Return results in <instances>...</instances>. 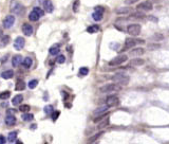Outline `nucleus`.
<instances>
[{"label":"nucleus","instance_id":"1","mask_svg":"<svg viewBox=\"0 0 169 144\" xmlns=\"http://www.w3.org/2000/svg\"><path fill=\"white\" fill-rule=\"evenodd\" d=\"M112 81L115 82L116 84L121 85V86H126L129 84L130 77L128 74H126L125 72H118V73L114 74L112 76Z\"/></svg>","mask_w":169,"mask_h":144},{"label":"nucleus","instance_id":"2","mask_svg":"<svg viewBox=\"0 0 169 144\" xmlns=\"http://www.w3.org/2000/svg\"><path fill=\"white\" fill-rule=\"evenodd\" d=\"M101 92L103 93H108V92H113V91H119L121 90V85L116 84V83H112V84H107L101 87Z\"/></svg>","mask_w":169,"mask_h":144},{"label":"nucleus","instance_id":"3","mask_svg":"<svg viewBox=\"0 0 169 144\" xmlns=\"http://www.w3.org/2000/svg\"><path fill=\"white\" fill-rule=\"evenodd\" d=\"M128 60V56L127 55H118V56H115L113 59H111L109 62V66L111 67H115V66H119L122 64H124L125 62Z\"/></svg>","mask_w":169,"mask_h":144},{"label":"nucleus","instance_id":"4","mask_svg":"<svg viewBox=\"0 0 169 144\" xmlns=\"http://www.w3.org/2000/svg\"><path fill=\"white\" fill-rule=\"evenodd\" d=\"M141 31H142L141 25H138V23H132V25H128V28H127V32L130 35H132V36H138V35H140Z\"/></svg>","mask_w":169,"mask_h":144},{"label":"nucleus","instance_id":"5","mask_svg":"<svg viewBox=\"0 0 169 144\" xmlns=\"http://www.w3.org/2000/svg\"><path fill=\"white\" fill-rule=\"evenodd\" d=\"M10 10H11L12 13H15L17 15H21L23 12V6L21 3H19L18 1H12L11 6H10Z\"/></svg>","mask_w":169,"mask_h":144},{"label":"nucleus","instance_id":"6","mask_svg":"<svg viewBox=\"0 0 169 144\" xmlns=\"http://www.w3.org/2000/svg\"><path fill=\"white\" fill-rule=\"evenodd\" d=\"M138 44H144V40L134 39V38H127L126 41H125V49L133 48V47H135Z\"/></svg>","mask_w":169,"mask_h":144},{"label":"nucleus","instance_id":"7","mask_svg":"<svg viewBox=\"0 0 169 144\" xmlns=\"http://www.w3.org/2000/svg\"><path fill=\"white\" fill-rule=\"evenodd\" d=\"M104 8H101V6H96L95 8V12L92 14V17L93 19L95 20V21H99V20L103 19V14H104Z\"/></svg>","mask_w":169,"mask_h":144},{"label":"nucleus","instance_id":"8","mask_svg":"<svg viewBox=\"0 0 169 144\" xmlns=\"http://www.w3.org/2000/svg\"><path fill=\"white\" fill-rule=\"evenodd\" d=\"M119 104V99L116 96H110L106 100V105H108L109 107H113V106H117Z\"/></svg>","mask_w":169,"mask_h":144},{"label":"nucleus","instance_id":"9","mask_svg":"<svg viewBox=\"0 0 169 144\" xmlns=\"http://www.w3.org/2000/svg\"><path fill=\"white\" fill-rule=\"evenodd\" d=\"M24 44H25V40L23 37L21 36H18L15 39L14 41V48L16 49L17 51H20V50H22L23 47H24Z\"/></svg>","mask_w":169,"mask_h":144},{"label":"nucleus","instance_id":"10","mask_svg":"<svg viewBox=\"0 0 169 144\" xmlns=\"http://www.w3.org/2000/svg\"><path fill=\"white\" fill-rule=\"evenodd\" d=\"M15 22V17L13 15H8L3 20V27L6 29H10L11 27H13Z\"/></svg>","mask_w":169,"mask_h":144},{"label":"nucleus","instance_id":"11","mask_svg":"<svg viewBox=\"0 0 169 144\" xmlns=\"http://www.w3.org/2000/svg\"><path fill=\"white\" fill-rule=\"evenodd\" d=\"M136 8H138V10H141V11L148 12V11H151L153 6H152V3L150 1H145V2L140 3Z\"/></svg>","mask_w":169,"mask_h":144},{"label":"nucleus","instance_id":"12","mask_svg":"<svg viewBox=\"0 0 169 144\" xmlns=\"http://www.w3.org/2000/svg\"><path fill=\"white\" fill-rule=\"evenodd\" d=\"M22 32L25 36H31L33 34V27L30 23H24L22 25Z\"/></svg>","mask_w":169,"mask_h":144},{"label":"nucleus","instance_id":"13","mask_svg":"<svg viewBox=\"0 0 169 144\" xmlns=\"http://www.w3.org/2000/svg\"><path fill=\"white\" fill-rule=\"evenodd\" d=\"M43 8H45V12H48V13H52L54 11V6L51 0H45L43 1Z\"/></svg>","mask_w":169,"mask_h":144},{"label":"nucleus","instance_id":"14","mask_svg":"<svg viewBox=\"0 0 169 144\" xmlns=\"http://www.w3.org/2000/svg\"><path fill=\"white\" fill-rule=\"evenodd\" d=\"M145 53V50L143 48H134L130 51V56H142Z\"/></svg>","mask_w":169,"mask_h":144},{"label":"nucleus","instance_id":"15","mask_svg":"<svg viewBox=\"0 0 169 144\" xmlns=\"http://www.w3.org/2000/svg\"><path fill=\"white\" fill-rule=\"evenodd\" d=\"M22 63V56L19 55V54H17V55H14L13 58H12V64L14 67H18Z\"/></svg>","mask_w":169,"mask_h":144},{"label":"nucleus","instance_id":"16","mask_svg":"<svg viewBox=\"0 0 169 144\" xmlns=\"http://www.w3.org/2000/svg\"><path fill=\"white\" fill-rule=\"evenodd\" d=\"M10 36L8 35H1L0 36V48H3L10 42Z\"/></svg>","mask_w":169,"mask_h":144},{"label":"nucleus","instance_id":"17","mask_svg":"<svg viewBox=\"0 0 169 144\" xmlns=\"http://www.w3.org/2000/svg\"><path fill=\"white\" fill-rule=\"evenodd\" d=\"M16 123V118L14 114H8V117L6 118V124L8 126H13Z\"/></svg>","mask_w":169,"mask_h":144},{"label":"nucleus","instance_id":"18","mask_svg":"<svg viewBox=\"0 0 169 144\" xmlns=\"http://www.w3.org/2000/svg\"><path fill=\"white\" fill-rule=\"evenodd\" d=\"M145 64V60L140 57H135V58L130 60V65L131 66H143Z\"/></svg>","mask_w":169,"mask_h":144},{"label":"nucleus","instance_id":"19","mask_svg":"<svg viewBox=\"0 0 169 144\" xmlns=\"http://www.w3.org/2000/svg\"><path fill=\"white\" fill-rule=\"evenodd\" d=\"M25 88V83L21 79H18L16 82V85H15V90L16 91H22L24 90Z\"/></svg>","mask_w":169,"mask_h":144},{"label":"nucleus","instance_id":"20","mask_svg":"<svg viewBox=\"0 0 169 144\" xmlns=\"http://www.w3.org/2000/svg\"><path fill=\"white\" fill-rule=\"evenodd\" d=\"M23 101V96L21 94H17V96H14V99L12 100V104L14 106H18V105L21 104V102Z\"/></svg>","mask_w":169,"mask_h":144},{"label":"nucleus","instance_id":"21","mask_svg":"<svg viewBox=\"0 0 169 144\" xmlns=\"http://www.w3.org/2000/svg\"><path fill=\"white\" fill-rule=\"evenodd\" d=\"M14 76V71L13 70H6V71H3L1 73V77L4 79H10Z\"/></svg>","mask_w":169,"mask_h":144},{"label":"nucleus","instance_id":"22","mask_svg":"<svg viewBox=\"0 0 169 144\" xmlns=\"http://www.w3.org/2000/svg\"><path fill=\"white\" fill-rule=\"evenodd\" d=\"M108 108H109V106H108V105H105V106H101V107L96 108V109L94 110L93 114H94V116H97V114H101V113L106 112V111L108 110Z\"/></svg>","mask_w":169,"mask_h":144},{"label":"nucleus","instance_id":"23","mask_svg":"<svg viewBox=\"0 0 169 144\" xmlns=\"http://www.w3.org/2000/svg\"><path fill=\"white\" fill-rule=\"evenodd\" d=\"M60 52V48H59V45H54L52 46L50 49H49V53L51 55H56Z\"/></svg>","mask_w":169,"mask_h":144},{"label":"nucleus","instance_id":"24","mask_svg":"<svg viewBox=\"0 0 169 144\" xmlns=\"http://www.w3.org/2000/svg\"><path fill=\"white\" fill-rule=\"evenodd\" d=\"M132 11L131 8H119L116 10V14L118 15H125V14H129L130 12Z\"/></svg>","mask_w":169,"mask_h":144},{"label":"nucleus","instance_id":"25","mask_svg":"<svg viewBox=\"0 0 169 144\" xmlns=\"http://www.w3.org/2000/svg\"><path fill=\"white\" fill-rule=\"evenodd\" d=\"M17 139V131H11L8 136V141L11 143H14Z\"/></svg>","mask_w":169,"mask_h":144},{"label":"nucleus","instance_id":"26","mask_svg":"<svg viewBox=\"0 0 169 144\" xmlns=\"http://www.w3.org/2000/svg\"><path fill=\"white\" fill-rule=\"evenodd\" d=\"M99 31V27L97 25H91V27H89V28L87 29V32L88 33H96V32Z\"/></svg>","mask_w":169,"mask_h":144},{"label":"nucleus","instance_id":"27","mask_svg":"<svg viewBox=\"0 0 169 144\" xmlns=\"http://www.w3.org/2000/svg\"><path fill=\"white\" fill-rule=\"evenodd\" d=\"M107 116H109V113H106V112H104V113H101V114H97V116L94 118V123H97V122H99V121H101L103 119H105Z\"/></svg>","mask_w":169,"mask_h":144},{"label":"nucleus","instance_id":"28","mask_svg":"<svg viewBox=\"0 0 169 144\" xmlns=\"http://www.w3.org/2000/svg\"><path fill=\"white\" fill-rule=\"evenodd\" d=\"M29 19L31 20V21H37V20L39 19V15L33 11L30 13V15H29Z\"/></svg>","mask_w":169,"mask_h":144},{"label":"nucleus","instance_id":"29","mask_svg":"<svg viewBox=\"0 0 169 144\" xmlns=\"http://www.w3.org/2000/svg\"><path fill=\"white\" fill-rule=\"evenodd\" d=\"M32 58L31 57H25L24 59H23V67L24 68H31L32 66Z\"/></svg>","mask_w":169,"mask_h":144},{"label":"nucleus","instance_id":"30","mask_svg":"<svg viewBox=\"0 0 169 144\" xmlns=\"http://www.w3.org/2000/svg\"><path fill=\"white\" fill-rule=\"evenodd\" d=\"M10 96H11V92L10 91H3V92L0 93V100H3V101L4 100L6 101Z\"/></svg>","mask_w":169,"mask_h":144},{"label":"nucleus","instance_id":"31","mask_svg":"<svg viewBox=\"0 0 169 144\" xmlns=\"http://www.w3.org/2000/svg\"><path fill=\"white\" fill-rule=\"evenodd\" d=\"M164 38V35L163 34H161V33H156L154 34L153 36L151 37V39L152 40H155V41H159V40H162Z\"/></svg>","mask_w":169,"mask_h":144},{"label":"nucleus","instance_id":"32","mask_svg":"<svg viewBox=\"0 0 169 144\" xmlns=\"http://www.w3.org/2000/svg\"><path fill=\"white\" fill-rule=\"evenodd\" d=\"M101 135H103V131H101V133H96V135H94L93 137H91V138L89 139V140H88V142H89V143H93V142H95L96 140H97V139H98Z\"/></svg>","mask_w":169,"mask_h":144},{"label":"nucleus","instance_id":"33","mask_svg":"<svg viewBox=\"0 0 169 144\" xmlns=\"http://www.w3.org/2000/svg\"><path fill=\"white\" fill-rule=\"evenodd\" d=\"M131 18H136V19H142V18H144L145 17V14H143V13H140V12H138V13H133L132 15H131Z\"/></svg>","mask_w":169,"mask_h":144},{"label":"nucleus","instance_id":"34","mask_svg":"<svg viewBox=\"0 0 169 144\" xmlns=\"http://www.w3.org/2000/svg\"><path fill=\"white\" fill-rule=\"evenodd\" d=\"M43 110H45V112L47 113V114H52V112H53V106L52 105H48V106H45V108H43Z\"/></svg>","mask_w":169,"mask_h":144},{"label":"nucleus","instance_id":"35","mask_svg":"<svg viewBox=\"0 0 169 144\" xmlns=\"http://www.w3.org/2000/svg\"><path fill=\"white\" fill-rule=\"evenodd\" d=\"M21 118H22L23 121H31V120H33V114H30V113H24V114H22L21 116Z\"/></svg>","mask_w":169,"mask_h":144},{"label":"nucleus","instance_id":"36","mask_svg":"<svg viewBox=\"0 0 169 144\" xmlns=\"http://www.w3.org/2000/svg\"><path fill=\"white\" fill-rule=\"evenodd\" d=\"M88 73H89V69H88L87 67H82L79 69V75L85 76V75H87Z\"/></svg>","mask_w":169,"mask_h":144},{"label":"nucleus","instance_id":"37","mask_svg":"<svg viewBox=\"0 0 169 144\" xmlns=\"http://www.w3.org/2000/svg\"><path fill=\"white\" fill-rule=\"evenodd\" d=\"M37 84H38V81H37V79H32V81H30V83H29V88H30V89H34V88H36Z\"/></svg>","mask_w":169,"mask_h":144},{"label":"nucleus","instance_id":"38","mask_svg":"<svg viewBox=\"0 0 169 144\" xmlns=\"http://www.w3.org/2000/svg\"><path fill=\"white\" fill-rule=\"evenodd\" d=\"M19 110L21 112H29L30 111V106L29 105H21L19 107Z\"/></svg>","mask_w":169,"mask_h":144},{"label":"nucleus","instance_id":"39","mask_svg":"<svg viewBox=\"0 0 169 144\" xmlns=\"http://www.w3.org/2000/svg\"><path fill=\"white\" fill-rule=\"evenodd\" d=\"M33 11L39 15V17H42L43 15H45V12H43V10H42V8H34Z\"/></svg>","mask_w":169,"mask_h":144},{"label":"nucleus","instance_id":"40","mask_svg":"<svg viewBox=\"0 0 169 144\" xmlns=\"http://www.w3.org/2000/svg\"><path fill=\"white\" fill-rule=\"evenodd\" d=\"M65 60H66L65 55H58L56 57V63H58V64H62V63H65Z\"/></svg>","mask_w":169,"mask_h":144},{"label":"nucleus","instance_id":"41","mask_svg":"<svg viewBox=\"0 0 169 144\" xmlns=\"http://www.w3.org/2000/svg\"><path fill=\"white\" fill-rule=\"evenodd\" d=\"M78 8H79V0H75V2L73 3V12L77 13L78 12Z\"/></svg>","mask_w":169,"mask_h":144},{"label":"nucleus","instance_id":"42","mask_svg":"<svg viewBox=\"0 0 169 144\" xmlns=\"http://www.w3.org/2000/svg\"><path fill=\"white\" fill-rule=\"evenodd\" d=\"M59 114H60V111H55V112H52V120H53V122H55L58 119Z\"/></svg>","mask_w":169,"mask_h":144},{"label":"nucleus","instance_id":"43","mask_svg":"<svg viewBox=\"0 0 169 144\" xmlns=\"http://www.w3.org/2000/svg\"><path fill=\"white\" fill-rule=\"evenodd\" d=\"M108 124H109V120H105L104 122H101V124L98 125V128L99 129H101V128H104V127H106V126H108Z\"/></svg>","mask_w":169,"mask_h":144},{"label":"nucleus","instance_id":"44","mask_svg":"<svg viewBox=\"0 0 169 144\" xmlns=\"http://www.w3.org/2000/svg\"><path fill=\"white\" fill-rule=\"evenodd\" d=\"M110 48L112 49V50H118L119 44H117V42H112V44H110Z\"/></svg>","mask_w":169,"mask_h":144},{"label":"nucleus","instance_id":"45","mask_svg":"<svg viewBox=\"0 0 169 144\" xmlns=\"http://www.w3.org/2000/svg\"><path fill=\"white\" fill-rule=\"evenodd\" d=\"M148 48H149V50H155V49L160 48V45H152V44H150V45H148Z\"/></svg>","mask_w":169,"mask_h":144},{"label":"nucleus","instance_id":"46","mask_svg":"<svg viewBox=\"0 0 169 144\" xmlns=\"http://www.w3.org/2000/svg\"><path fill=\"white\" fill-rule=\"evenodd\" d=\"M6 138H4V137H3V136H1L0 135V144H4L6 143Z\"/></svg>","mask_w":169,"mask_h":144},{"label":"nucleus","instance_id":"47","mask_svg":"<svg viewBox=\"0 0 169 144\" xmlns=\"http://www.w3.org/2000/svg\"><path fill=\"white\" fill-rule=\"evenodd\" d=\"M16 110L15 109H8V114H15Z\"/></svg>","mask_w":169,"mask_h":144},{"label":"nucleus","instance_id":"48","mask_svg":"<svg viewBox=\"0 0 169 144\" xmlns=\"http://www.w3.org/2000/svg\"><path fill=\"white\" fill-rule=\"evenodd\" d=\"M138 0H126L125 2L127 3V4H131V3H134V2H136Z\"/></svg>","mask_w":169,"mask_h":144},{"label":"nucleus","instance_id":"49","mask_svg":"<svg viewBox=\"0 0 169 144\" xmlns=\"http://www.w3.org/2000/svg\"><path fill=\"white\" fill-rule=\"evenodd\" d=\"M148 1H150V2H153V3H158V2H161L162 0H148Z\"/></svg>","mask_w":169,"mask_h":144},{"label":"nucleus","instance_id":"50","mask_svg":"<svg viewBox=\"0 0 169 144\" xmlns=\"http://www.w3.org/2000/svg\"><path fill=\"white\" fill-rule=\"evenodd\" d=\"M149 19H150V20H154V21H158V19H156L155 17H153V16H150V17H149Z\"/></svg>","mask_w":169,"mask_h":144},{"label":"nucleus","instance_id":"51","mask_svg":"<svg viewBox=\"0 0 169 144\" xmlns=\"http://www.w3.org/2000/svg\"><path fill=\"white\" fill-rule=\"evenodd\" d=\"M39 1H42V0H39Z\"/></svg>","mask_w":169,"mask_h":144}]
</instances>
